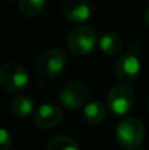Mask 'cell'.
Returning <instances> with one entry per match:
<instances>
[{"label":"cell","mask_w":149,"mask_h":150,"mask_svg":"<svg viewBox=\"0 0 149 150\" xmlns=\"http://www.w3.org/2000/svg\"><path fill=\"white\" fill-rule=\"evenodd\" d=\"M140 61L132 53H126L115 63V74L121 82L128 83L136 79L140 73Z\"/></svg>","instance_id":"8"},{"label":"cell","mask_w":149,"mask_h":150,"mask_svg":"<svg viewBox=\"0 0 149 150\" xmlns=\"http://www.w3.org/2000/svg\"><path fill=\"white\" fill-rule=\"evenodd\" d=\"M135 150H144V149H141V148H137V149H135Z\"/></svg>","instance_id":"17"},{"label":"cell","mask_w":149,"mask_h":150,"mask_svg":"<svg viewBox=\"0 0 149 150\" xmlns=\"http://www.w3.org/2000/svg\"><path fill=\"white\" fill-rule=\"evenodd\" d=\"M145 21H147V24L149 25V7L147 8V11H145Z\"/></svg>","instance_id":"16"},{"label":"cell","mask_w":149,"mask_h":150,"mask_svg":"<svg viewBox=\"0 0 149 150\" xmlns=\"http://www.w3.org/2000/svg\"><path fill=\"white\" fill-rule=\"evenodd\" d=\"M12 145V137L9 132L4 128H0V150H9Z\"/></svg>","instance_id":"15"},{"label":"cell","mask_w":149,"mask_h":150,"mask_svg":"<svg viewBox=\"0 0 149 150\" xmlns=\"http://www.w3.org/2000/svg\"><path fill=\"white\" fill-rule=\"evenodd\" d=\"M98 42L96 32L87 25L73 29L67 37V46L75 55H86L94 50Z\"/></svg>","instance_id":"2"},{"label":"cell","mask_w":149,"mask_h":150,"mask_svg":"<svg viewBox=\"0 0 149 150\" xmlns=\"http://www.w3.org/2000/svg\"><path fill=\"white\" fill-rule=\"evenodd\" d=\"M62 119V109L57 104L46 103L40 105L33 115L34 124L42 129H50L55 127Z\"/></svg>","instance_id":"7"},{"label":"cell","mask_w":149,"mask_h":150,"mask_svg":"<svg viewBox=\"0 0 149 150\" xmlns=\"http://www.w3.org/2000/svg\"><path fill=\"white\" fill-rule=\"evenodd\" d=\"M108 108L116 116H124L135 104V92L128 84L119 83L110 90L107 96Z\"/></svg>","instance_id":"3"},{"label":"cell","mask_w":149,"mask_h":150,"mask_svg":"<svg viewBox=\"0 0 149 150\" xmlns=\"http://www.w3.org/2000/svg\"><path fill=\"white\" fill-rule=\"evenodd\" d=\"M115 136L119 144L124 149L135 150L141 145L145 136V128L141 120L136 117H128L121 120L116 127Z\"/></svg>","instance_id":"1"},{"label":"cell","mask_w":149,"mask_h":150,"mask_svg":"<svg viewBox=\"0 0 149 150\" xmlns=\"http://www.w3.org/2000/svg\"><path fill=\"white\" fill-rule=\"evenodd\" d=\"M46 0H18V8L25 16H36L44 9Z\"/></svg>","instance_id":"14"},{"label":"cell","mask_w":149,"mask_h":150,"mask_svg":"<svg viewBox=\"0 0 149 150\" xmlns=\"http://www.w3.org/2000/svg\"><path fill=\"white\" fill-rule=\"evenodd\" d=\"M67 63V57L65 52L61 49H50L45 52L37 62V70L44 78H54L57 76Z\"/></svg>","instance_id":"6"},{"label":"cell","mask_w":149,"mask_h":150,"mask_svg":"<svg viewBox=\"0 0 149 150\" xmlns=\"http://www.w3.org/2000/svg\"><path fill=\"white\" fill-rule=\"evenodd\" d=\"M48 150H79V146L67 136H57L49 142Z\"/></svg>","instance_id":"13"},{"label":"cell","mask_w":149,"mask_h":150,"mask_svg":"<svg viewBox=\"0 0 149 150\" xmlns=\"http://www.w3.org/2000/svg\"><path fill=\"white\" fill-rule=\"evenodd\" d=\"M11 108H12V112L18 117V119H26V117L31 116L32 112H33L34 103L31 98H28V96L17 95L12 99Z\"/></svg>","instance_id":"12"},{"label":"cell","mask_w":149,"mask_h":150,"mask_svg":"<svg viewBox=\"0 0 149 150\" xmlns=\"http://www.w3.org/2000/svg\"><path fill=\"white\" fill-rule=\"evenodd\" d=\"M29 82L28 73L18 63L7 62L0 67V84L11 92L24 90Z\"/></svg>","instance_id":"5"},{"label":"cell","mask_w":149,"mask_h":150,"mask_svg":"<svg viewBox=\"0 0 149 150\" xmlns=\"http://www.w3.org/2000/svg\"><path fill=\"white\" fill-rule=\"evenodd\" d=\"M99 46L102 52L107 55H115L123 49V40L114 32H106L99 40Z\"/></svg>","instance_id":"11"},{"label":"cell","mask_w":149,"mask_h":150,"mask_svg":"<svg viewBox=\"0 0 149 150\" xmlns=\"http://www.w3.org/2000/svg\"><path fill=\"white\" fill-rule=\"evenodd\" d=\"M90 96V90L81 80H73L63 86L60 92V101L65 108L74 111L86 105Z\"/></svg>","instance_id":"4"},{"label":"cell","mask_w":149,"mask_h":150,"mask_svg":"<svg viewBox=\"0 0 149 150\" xmlns=\"http://www.w3.org/2000/svg\"><path fill=\"white\" fill-rule=\"evenodd\" d=\"M63 15L71 23H83L90 17V5L86 0H65L63 3Z\"/></svg>","instance_id":"9"},{"label":"cell","mask_w":149,"mask_h":150,"mask_svg":"<svg viewBox=\"0 0 149 150\" xmlns=\"http://www.w3.org/2000/svg\"><path fill=\"white\" fill-rule=\"evenodd\" d=\"M107 116V108L100 101H91L83 107V119L89 124H100Z\"/></svg>","instance_id":"10"},{"label":"cell","mask_w":149,"mask_h":150,"mask_svg":"<svg viewBox=\"0 0 149 150\" xmlns=\"http://www.w3.org/2000/svg\"><path fill=\"white\" fill-rule=\"evenodd\" d=\"M148 109H149V101H148Z\"/></svg>","instance_id":"18"}]
</instances>
